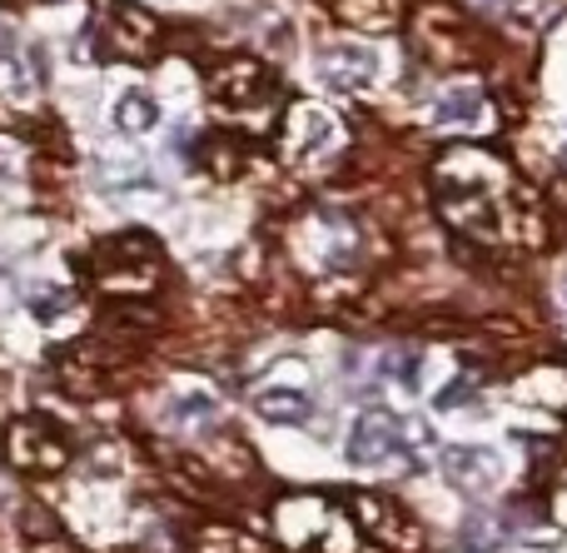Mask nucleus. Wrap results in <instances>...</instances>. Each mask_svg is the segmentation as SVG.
Masks as SVG:
<instances>
[{
    "label": "nucleus",
    "mask_w": 567,
    "mask_h": 553,
    "mask_svg": "<svg viewBox=\"0 0 567 553\" xmlns=\"http://www.w3.org/2000/svg\"><path fill=\"white\" fill-rule=\"evenodd\" d=\"M215 414H219V404L209 395H179L175 399V419H179V424H209Z\"/></svg>",
    "instance_id": "nucleus-17"
},
{
    "label": "nucleus",
    "mask_w": 567,
    "mask_h": 553,
    "mask_svg": "<svg viewBox=\"0 0 567 553\" xmlns=\"http://www.w3.org/2000/svg\"><path fill=\"white\" fill-rule=\"evenodd\" d=\"M16 529H20V539H25L30 549H40V553H50V549L65 544V529H60V519L50 514L40 499H20V504H16Z\"/></svg>",
    "instance_id": "nucleus-12"
},
{
    "label": "nucleus",
    "mask_w": 567,
    "mask_h": 553,
    "mask_svg": "<svg viewBox=\"0 0 567 553\" xmlns=\"http://www.w3.org/2000/svg\"><path fill=\"white\" fill-rule=\"evenodd\" d=\"M349 509H353V519L363 524V534H369L373 544H383L389 553H423L429 549V529H423L393 494H379V489H353Z\"/></svg>",
    "instance_id": "nucleus-4"
},
{
    "label": "nucleus",
    "mask_w": 567,
    "mask_h": 553,
    "mask_svg": "<svg viewBox=\"0 0 567 553\" xmlns=\"http://www.w3.org/2000/svg\"><path fill=\"white\" fill-rule=\"evenodd\" d=\"M80 275L110 289V299H150L165 279V249L145 229H125L115 239H100L90 255L75 259Z\"/></svg>",
    "instance_id": "nucleus-1"
},
{
    "label": "nucleus",
    "mask_w": 567,
    "mask_h": 553,
    "mask_svg": "<svg viewBox=\"0 0 567 553\" xmlns=\"http://www.w3.org/2000/svg\"><path fill=\"white\" fill-rule=\"evenodd\" d=\"M10 45H16V40H10V25H6V20H0V60L10 55Z\"/></svg>",
    "instance_id": "nucleus-21"
},
{
    "label": "nucleus",
    "mask_w": 567,
    "mask_h": 553,
    "mask_svg": "<svg viewBox=\"0 0 567 553\" xmlns=\"http://www.w3.org/2000/svg\"><path fill=\"white\" fill-rule=\"evenodd\" d=\"M195 165H205L215 180H235L249 165V145L235 130H205L195 140Z\"/></svg>",
    "instance_id": "nucleus-11"
},
{
    "label": "nucleus",
    "mask_w": 567,
    "mask_h": 553,
    "mask_svg": "<svg viewBox=\"0 0 567 553\" xmlns=\"http://www.w3.org/2000/svg\"><path fill=\"white\" fill-rule=\"evenodd\" d=\"M443 474L463 494H488L498 484V454L483 444H453V449H443Z\"/></svg>",
    "instance_id": "nucleus-10"
},
{
    "label": "nucleus",
    "mask_w": 567,
    "mask_h": 553,
    "mask_svg": "<svg viewBox=\"0 0 567 553\" xmlns=\"http://www.w3.org/2000/svg\"><path fill=\"white\" fill-rule=\"evenodd\" d=\"M95 25H100V35H105L110 55H120V60H155L159 35H165L159 16H150L135 0H100Z\"/></svg>",
    "instance_id": "nucleus-6"
},
{
    "label": "nucleus",
    "mask_w": 567,
    "mask_h": 553,
    "mask_svg": "<svg viewBox=\"0 0 567 553\" xmlns=\"http://www.w3.org/2000/svg\"><path fill=\"white\" fill-rule=\"evenodd\" d=\"M393 6H409V0H393Z\"/></svg>",
    "instance_id": "nucleus-22"
},
{
    "label": "nucleus",
    "mask_w": 567,
    "mask_h": 553,
    "mask_svg": "<svg viewBox=\"0 0 567 553\" xmlns=\"http://www.w3.org/2000/svg\"><path fill=\"white\" fill-rule=\"evenodd\" d=\"M403 419L393 414V409H363L359 419H353L349 429V444H343V454H349L353 469H373V464H389V459L403 454Z\"/></svg>",
    "instance_id": "nucleus-7"
},
{
    "label": "nucleus",
    "mask_w": 567,
    "mask_h": 553,
    "mask_svg": "<svg viewBox=\"0 0 567 553\" xmlns=\"http://www.w3.org/2000/svg\"><path fill=\"white\" fill-rule=\"evenodd\" d=\"M483 6H488V10H498V16H508V10H518L523 0H483Z\"/></svg>",
    "instance_id": "nucleus-20"
},
{
    "label": "nucleus",
    "mask_w": 567,
    "mask_h": 553,
    "mask_svg": "<svg viewBox=\"0 0 567 553\" xmlns=\"http://www.w3.org/2000/svg\"><path fill=\"white\" fill-rule=\"evenodd\" d=\"M333 140H339V120H333L323 105H309V100H299V105L284 115V145H289L293 160L323 155Z\"/></svg>",
    "instance_id": "nucleus-9"
},
{
    "label": "nucleus",
    "mask_w": 567,
    "mask_h": 553,
    "mask_svg": "<svg viewBox=\"0 0 567 553\" xmlns=\"http://www.w3.org/2000/svg\"><path fill=\"white\" fill-rule=\"evenodd\" d=\"M433 120H439L443 130L449 125H483V120H488V95H483V85H449L439 100V110H433Z\"/></svg>",
    "instance_id": "nucleus-13"
},
{
    "label": "nucleus",
    "mask_w": 567,
    "mask_h": 553,
    "mask_svg": "<svg viewBox=\"0 0 567 553\" xmlns=\"http://www.w3.org/2000/svg\"><path fill=\"white\" fill-rule=\"evenodd\" d=\"M0 6H16V0H0Z\"/></svg>",
    "instance_id": "nucleus-23"
},
{
    "label": "nucleus",
    "mask_w": 567,
    "mask_h": 553,
    "mask_svg": "<svg viewBox=\"0 0 567 553\" xmlns=\"http://www.w3.org/2000/svg\"><path fill=\"white\" fill-rule=\"evenodd\" d=\"M115 130L130 140L150 135V130H159V105L150 90H125V95L115 100Z\"/></svg>",
    "instance_id": "nucleus-15"
},
{
    "label": "nucleus",
    "mask_w": 567,
    "mask_h": 553,
    "mask_svg": "<svg viewBox=\"0 0 567 553\" xmlns=\"http://www.w3.org/2000/svg\"><path fill=\"white\" fill-rule=\"evenodd\" d=\"M205 85H209L215 110H225V115H245V110L265 105V100L275 95V70L255 55H219L215 65H209Z\"/></svg>",
    "instance_id": "nucleus-5"
},
{
    "label": "nucleus",
    "mask_w": 567,
    "mask_h": 553,
    "mask_svg": "<svg viewBox=\"0 0 567 553\" xmlns=\"http://www.w3.org/2000/svg\"><path fill=\"white\" fill-rule=\"evenodd\" d=\"M413 40H419V55L439 70H463L478 60V35H473L468 16L449 0L413 6Z\"/></svg>",
    "instance_id": "nucleus-2"
},
{
    "label": "nucleus",
    "mask_w": 567,
    "mask_h": 553,
    "mask_svg": "<svg viewBox=\"0 0 567 553\" xmlns=\"http://www.w3.org/2000/svg\"><path fill=\"white\" fill-rule=\"evenodd\" d=\"M473 389H478V385H473L468 375H463V379H453V385H449V389H443V395H439V409H458L463 399L473 395Z\"/></svg>",
    "instance_id": "nucleus-18"
},
{
    "label": "nucleus",
    "mask_w": 567,
    "mask_h": 553,
    "mask_svg": "<svg viewBox=\"0 0 567 553\" xmlns=\"http://www.w3.org/2000/svg\"><path fill=\"white\" fill-rule=\"evenodd\" d=\"M553 199H558V205H553V209H558V215L567 219V180H558V190H553Z\"/></svg>",
    "instance_id": "nucleus-19"
},
{
    "label": "nucleus",
    "mask_w": 567,
    "mask_h": 553,
    "mask_svg": "<svg viewBox=\"0 0 567 553\" xmlns=\"http://www.w3.org/2000/svg\"><path fill=\"white\" fill-rule=\"evenodd\" d=\"M339 20L353 30H369V35H379V30H393L399 25V6L393 0H339Z\"/></svg>",
    "instance_id": "nucleus-16"
},
{
    "label": "nucleus",
    "mask_w": 567,
    "mask_h": 553,
    "mask_svg": "<svg viewBox=\"0 0 567 553\" xmlns=\"http://www.w3.org/2000/svg\"><path fill=\"white\" fill-rule=\"evenodd\" d=\"M319 75L333 90H363L379 75V55L369 45H359V40H333V45L319 50Z\"/></svg>",
    "instance_id": "nucleus-8"
},
{
    "label": "nucleus",
    "mask_w": 567,
    "mask_h": 553,
    "mask_svg": "<svg viewBox=\"0 0 567 553\" xmlns=\"http://www.w3.org/2000/svg\"><path fill=\"white\" fill-rule=\"evenodd\" d=\"M255 409H259V419H269V424H303V419L313 414V399L303 395V389L269 385L255 395Z\"/></svg>",
    "instance_id": "nucleus-14"
},
{
    "label": "nucleus",
    "mask_w": 567,
    "mask_h": 553,
    "mask_svg": "<svg viewBox=\"0 0 567 553\" xmlns=\"http://www.w3.org/2000/svg\"><path fill=\"white\" fill-rule=\"evenodd\" d=\"M0 449H6V464L30 479H50L70 464V439L45 414H16L6 424Z\"/></svg>",
    "instance_id": "nucleus-3"
}]
</instances>
